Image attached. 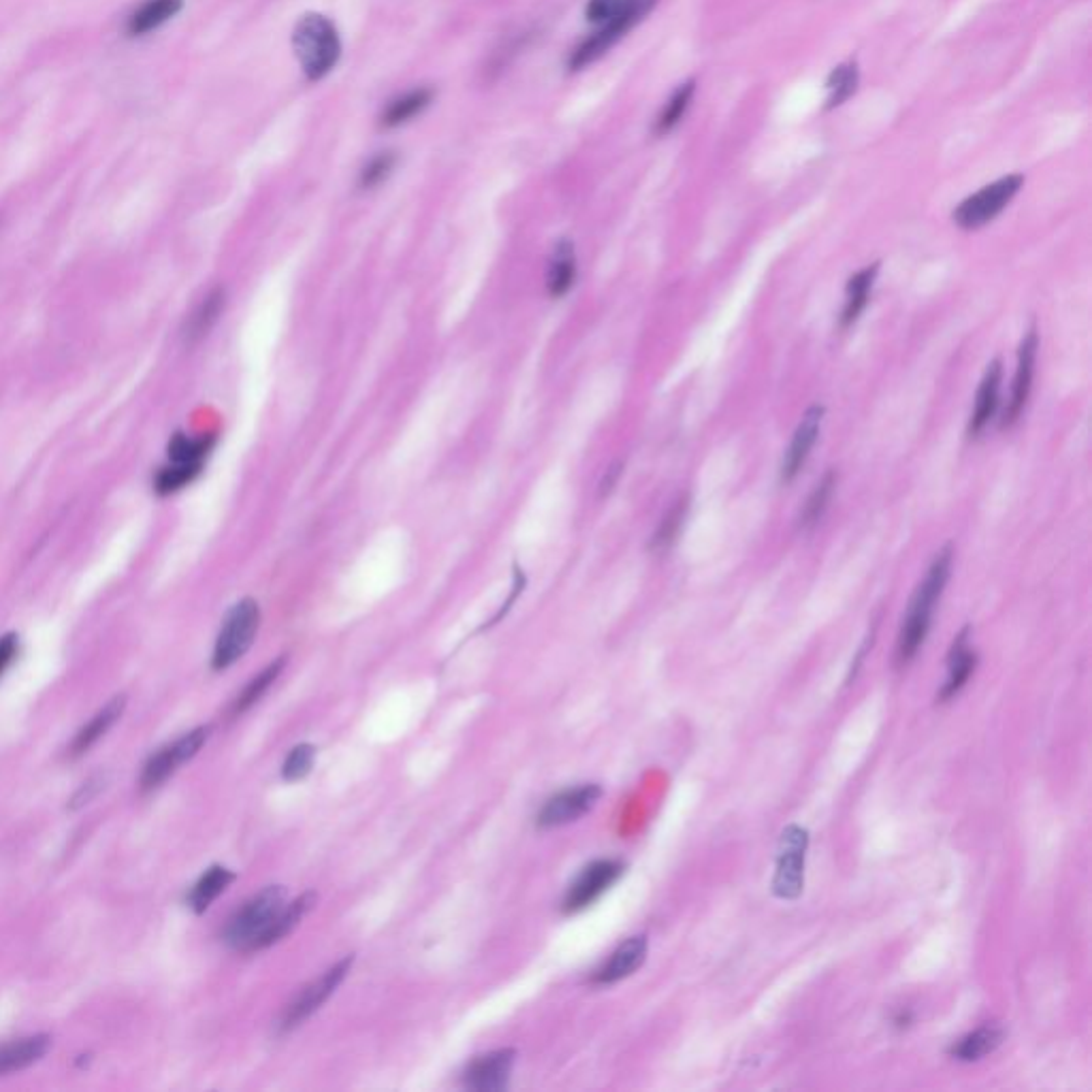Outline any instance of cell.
<instances>
[{
	"label": "cell",
	"mask_w": 1092,
	"mask_h": 1092,
	"mask_svg": "<svg viewBox=\"0 0 1092 1092\" xmlns=\"http://www.w3.org/2000/svg\"><path fill=\"white\" fill-rule=\"evenodd\" d=\"M952 564H954V549L952 544H948L937 553V558L933 560L931 568H928L924 581L920 583L914 598H911V605L901 628L899 645H896V662H899L901 666L914 660L918 656V651L922 649V645L926 643V636L933 626L935 609L952 577Z\"/></svg>",
	"instance_id": "obj_1"
},
{
	"label": "cell",
	"mask_w": 1092,
	"mask_h": 1092,
	"mask_svg": "<svg viewBox=\"0 0 1092 1092\" xmlns=\"http://www.w3.org/2000/svg\"><path fill=\"white\" fill-rule=\"evenodd\" d=\"M286 907V890L271 886L243 905L224 928V943L237 952L265 948V939Z\"/></svg>",
	"instance_id": "obj_2"
},
{
	"label": "cell",
	"mask_w": 1092,
	"mask_h": 1092,
	"mask_svg": "<svg viewBox=\"0 0 1092 1092\" xmlns=\"http://www.w3.org/2000/svg\"><path fill=\"white\" fill-rule=\"evenodd\" d=\"M292 50L307 79L318 81L333 67L341 54L335 26L320 13H305L292 30Z\"/></svg>",
	"instance_id": "obj_3"
},
{
	"label": "cell",
	"mask_w": 1092,
	"mask_h": 1092,
	"mask_svg": "<svg viewBox=\"0 0 1092 1092\" xmlns=\"http://www.w3.org/2000/svg\"><path fill=\"white\" fill-rule=\"evenodd\" d=\"M260 626V609L252 598H246L237 602V605L226 613L224 624L220 628L218 641L214 647V656H211V668L214 671H226L237 660L246 656V651L252 647L256 632Z\"/></svg>",
	"instance_id": "obj_4"
},
{
	"label": "cell",
	"mask_w": 1092,
	"mask_h": 1092,
	"mask_svg": "<svg viewBox=\"0 0 1092 1092\" xmlns=\"http://www.w3.org/2000/svg\"><path fill=\"white\" fill-rule=\"evenodd\" d=\"M1022 186H1024V175L1020 173L1005 175L997 179V182H992L984 186L982 190L971 194V197H967L954 209L952 220L963 231L982 229V226L992 222L1009 203L1014 201V197L1020 192Z\"/></svg>",
	"instance_id": "obj_5"
},
{
	"label": "cell",
	"mask_w": 1092,
	"mask_h": 1092,
	"mask_svg": "<svg viewBox=\"0 0 1092 1092\" xmlns=\"http://www.w3.org/2000/svg\"><path fill=\"white\" fill-rule=\"evenodd\" d=\"M809 847V833L801 826H788L779 841L777 871L773 879V892L779 899L794 901L801 896L805 886V856Z\"/></svg>",
	"instance_id": "obj_6"
},
{
	"label": "cell",
	"mask_w": 1092,
	"mask_h": 1092,
	"mask_svg": "<svg viewBox=\"0 0 1092 1092\" xmlns=\"http://www.w3.org/2000/svg\"><path fill=\"white\" fill-rule=\"evenodd\" d=\"M209 732H211L209 726L194 728L182 739H177L175 743L158 749V752L143 766L141 779H139L141 790L150 792V790H156V788H160L162 784H165V781L179 769V766H184L186 762H190L194 756L201 752V747L209 739Z\"/></svg>",
	"instance_id": "obj_7"
},
{
	"label": "cell",
	"mask_w": 1092,
	"mask_h": 1092,
	"mask_svg": "<svg viewBox=\"0 0 1092 1092\" xmlns=\"http://www.w3.org/2000/svg\"><path fill=\"white\" fill-rule=\"evenodd\" d=\"M350 967H352V956L344 958L341 963L331 967L327 973H322L318 980H314L312 984L305 986L297 994V999L288 1005L280 1029L282 1031L295 1029V1026H299L303 1020H307L314 1012H318L320 1005L331 997V994L335 992V988L341 982H344V977L350 971Z\"/></svg>",
	"instance_id": "obj_8"
},
{
	"label": "cell",
	"mask_w": 1092,
	"mask_h": 1092,
	"mask_svg": "<svg viewBox=\"0 0 1092 1092\" xmlns=\"http://www.w3.org/2000/svg\"><path fill=\"white\" fill-rule=\"evenodd\" d=\"M624 869H626L624 862L619 860H598L590 864V867L577 877V882L570 886L566 894V901H564L566 914H577V911L596 903L600 896L624 875Z\"/></svg>",
	"instance_id": "obj_9"
},
{
	"label": "cell",
	"mask_w": 1092,
	"mask_h": 1092,
	"mask_svg": "<svg viewBox=\"0 0 1092 1092\" xmlns=\"http://www.w3.org/2000/svg\"><path fill=\"white\" fill-rule=\"evenodd\" d=\"M1037 350H1039V333H1037V327L1033 324V327L1024 333V337L1020 341L1018 367H1016V376H1014L1012 397H1009V401H1007L1005 414H1003V420H1001L1003 429H1009L1014 425V422H1018V418L1024 412L1026 403H1029L1033 378H1035Z\"/></svg>",
	"instance_id": "obj_10"
},
{
	"label": "cell",
	"mask_w": 1092,
	"mask_h": 1092,
	"mask_svg": "<svg viewBox=\"0 0 1092 1092\" xmlns=\"http://www.w3.org/2000/svg\"><path fill=\"white\" fill-rule=\"evenodd\" d=\"M824 405H811L809 410L805 412L803 420L798 422V427L794 431V437L790 442V448L786 450V457H784V463H781V482L790 484L798 474H801L809 454L815 446V442H818L820 437V431H822V422H824Z\"/></svg>",
	"instance_id": "obj_11"
},
{
	"label": "cell",
	"mask_w": 1092,
	"mask_h": 1092,
	"mask_svg": "<svg viewBox=\"0 0 1092 1092\" xmlns=\"http://www.w3.org/2000/svg\"><path fill=\"white\" fill-rule=\"evenodd\" d=\"M602 788L600 786H583L577 790H568L558 794L556 798L544 805V809L537 815V826L540 828H556L575 822L587 811H592L596 803L600 801Z\"/></svg>",
	"instance_id": "obj_12"
},
{
	"label": "cell",
	"mask_w": 1092,
	"mask_h": 1092,
	"mask_svg": "<svg viewBox=\"0 0 1092 1092\" xmlns=\"http://www.w3.org/2000/svg\"><path fill=\"white\" fill-rule=\"evenodd\" d=\"M514 1050H497L488 1052L484 1056H478L476 1061H471L467 1067L463 1082L469 1090L476 1092H499L508 1086L512 1065H514Z\"/></svg>",
	"instance_id": "obj_13"
},
{
	"label": "cell",
	"mask_w": 1092,
	"mask_h": 1092,
	"mask_svg": "<svg viewBox=\"0 0 1092 1092\" xmlns=\"http://www.w3.org/2000/svg\"><path fill=\"white\" fill-rule=\"evenodd\" d=\"M1001 384H1003V363L1001 358H994L984 373L980 388H977L975 405H973L969 427H967L971 437L980 435L988 427V422L994 418V414H997Z\"/></svg>",
	"instance_id": "obj_14"
},
{
	"label": "cell",
	"mask_w": 1092,
	"mask_h": 1092,
	"mask_svg": "<svg viewBox=\"0 0 1092 1092\" xmlns=\"http://www.w3.org/2000/svg\"><path fill=\"white\" fill-rule=\"evenodd\" d=\"M124 709H126V696H116L113 700H109V703L99 713H96L84 728L77 732L71 747H69V756L79 758V756L88 754L90 749L96 743H99L113 726H116V722L122 717Z\"/></svg>",
	"instance_id": "obj_15"
},
{
	"label": "cell",
	"mask_w": 1092,
	"mask_h": 1092,
	"mask_svg": "<svg viewBox=\"0 0 1092 1092\" xmlns=\"http://www.w3.org/2000/svg\"><path fill=\"white\" fill-rule=\"evenodd\" d=\"M647 958V937L639 935L632 937L626 943L617 948V952L609 958V963L602 967L594 980L598 984H615L630 977L634 971H639Z\"/></svg>",
	"instance_id": "obj_16"
},
{
	"label": "cell",
	"mask_w": 1092,
	"mask_h": 1092,
	"mask_svg": "<svg viewBox=\"0 0 1092 1092\" xmlns=\"http://www.w3.org/2000/svg\"><path fill=\"white\" fill-rule=\"evenodd\" d=\"M50 1035H30L24 1039H15L0 1046V1075H9L15 1071H24L30 1065L39 1063L50 1052Z\"/></svg>",
	"instance_id": "obj_17"
},
{
	"label": "cell",
	"mask_w": 1092,
	"mask_h": 1092,
	"mask_svg": "<svg viewBox=\"0 0 1092 1092\" xmlns=\"http://www.w3.org/2000/svg\"><path fill=\"white\" fill-rule=\"evenodd\" d=\"M577 282V252L575 243L562 239L553 250L547 265V292L553 299L566 297Z\"/></svg>",
	"instance_id": "obj_18"
},
{
	"label": "cell",
	"mask_w": 1092,
	"mask_h": 1092,
	"mask_svg": "<svg viewBox=\"0 0 1092 1092\" xmlns=\"http://www.w3.org/2000/svg\"><path fill=\"white\" fill-rule=\"evenodd\" d=\"M877 273H879V263H873V265H867L864 269H860L858 273H854L850 278V282H847L845 305H843V312H841V318H839L841 329H850L860 320L862 312L869 305L871 292H873V286H875V280H877Z\"/></svg>",
	"instance_id": "obj_19"
},
{
	"label": "cell",
	"mask_w": 1092,
	"mask_h": 1092,
	"mask_svg": "<svg viewBox=\"0 0 1092 1092\" xmlns=\"http://www.w3.org/2000/svg\"><path fill=\"white\" fill-rule=\"evenodd\" d=\"M975 664H977V656H975V651L969 645V628H965L963 632L956 636V641H954L952 651L948 656V681H945V686H943L941 696H939L943 703H945V700H950L952 696H956L960 690L967 686L969 677L975 671Z\"/></svg>",
	"instance_id": "obj_20"
},
{
	"label": "cell",
	"mask_w": 1092,
	"mask_h": 1092,
	"mask_svg": "<svg viewBox=\"0 0 1092 1092\" xmlns=\"http://www.w3.org/2000/svg\"><path fill=\"white\" fill-rule=\"evenodd\" d=\"M184 0H143V3L128 15L126 32L130 37H143L150 35L162 24H167L171 18L182 11Z\"/></svg>",
	"instance_id": "obj_21"
},
{
	"label": "cell",
	"mask_w": 1092,
	"mask_h": 1092,
	"mask_svg": "<svg viewBox=\"0 0 1092 1092\" xmlns=\"http://www.w3.org/2000/svg\"><path fill=\"white\" fill-rule=\"evenodd\" d=\"M235 882V873L224 867H211L207 869L197 884L192 886L188 894V907L194 914H205L209 905L214 903L218 896Z\"/></svg>",
	"instance_id": "obj_22"
},
{
	"label": "cell",
	"mask_w": 1092,
	"mask_h": 1092,
	"mask_svg": "<svg viewBox=\"0 0 1092 1092\" xmlns=\"http://www.w3.org/2000/svg\"><path fill=\"white\" fill-rule=\"evenodd\" d=\"M224 303H226L224 288H220V286L211 288L207 295L203 297V301L197 307H194V312L190 314V318L186 322V329H184V337L188 341H199L201 337H205L209 333V329L218 322L222 309H224Z\"/></svg>",
	"instance_id": "obj_23"
},
{
	"label": "cell",
	"mask_w": 1092,
	"mask_h": 1092,
	"mask_svg": "<svg viewBox=\"0 0 1092 1092\" xmlns=\"http://www.w3.org/2000/svg\"><path fill=\"white\" fill-rule=\"evenodd\" d=\"M1001 1041H1003L1001 1029H997V1026H982V1029H977L960 1039L952 1048V1056L963 1063L980 1061V1058L997 1050L1001 1046Z\"/></svg>",
	"instance_id": "obj_24"
},
{
	"label": "cell",
	"mask_w": 1092,
	"mask_h": 1092,
	"mask_svg": "<svg viewBox=\"0 0 1092 1092\" xmlns=\"http://www.w3.org/2000/svg\"><path fill=\"white\" fill-rule=\"evenodd\" d=\"M211 448H214V437H211V435L192 437V435H186V433H175L169 439L167 459H169V463L203 467Z\"/></svg>",
	"instance_id": "obj_25"
},
{
	"label": "cell",
	"mask_w": 1092,
	"mask_h": 1092,
	"mask_svg": "<svg viewBox=\"0 0 1092 1092\" xmlns=\"http://www.w3.org/2000/svg\"><path fill=\"white\" fill-rule=\"evenodd\" d=\"M433 99V92L427 90V88H420V90H412L407 92L403 96H399V99H395L393 103H390L384 113H382V126L386 128H393V126H399V124H405L407 120H412L416 113H420L422 109H425Z\"/></svg>",
	"instance_id": "obj_26"
},
{
	"label": "cell",
	"mask_w": 1092,
	"mask_h": 1092,
	"mask_svg": "<svg viewBox=\"0 0 1092 1092\" xmlns=\"http://www.w3.org/2000/svg\"><path fill=\"white\" fill-rule=\"evenodd\" d=\"M837 482H839L837 471L830 469V471H826L824 478L818 484H815V488L811 491V495H809V499L805 503V508L801 512V520H798L803 529H811L813 525L820 523V518L828 510L830 499H833V495H835Z\"/></svg>",
	"instance_id": "obj_27"
},
{
	"label": "cell",
	"mask_w": 1092,
	"mask_h": 1092,
	"mask_svg": "<svg viewBox=\"0 0 1092 1092\" xmlns=\"http://www.w3.org/2000/svg\"><path fill=\"white\" fill-rule=\"evenodd\" d=\"M858 81H860V73H858L856 60L839 64L826 81V90H828L826 109L841 107L847 99H852L858 90Z\"/></svg>",
	"instance_id": "obj_28"
},
{
	"label": "cell",
	"mask_w": 1092,
	"mask_h": 1092,
	"mask_svg": "<svg viewBox=\"0 0 1092 1092\" xmlns=\"http://www.w3.org/2000/svg\"><path fill=\"white\" fill-rule=\"evenodd\" d=\"M654 5L656 0H590V5H587V20L605 26L619 18H626V15L634 11L651 9Z\"/></svg>",
	"instance_id": "obj_29"
},
{
	"label": "cell",
	"mask_w": 1092,
	"mask_h": 1092,
	"mask_svg": "<svg viewBox=\"0 0 1092 1092\" xmlns=\"http://www.w3.org/2000/svg\"><path fill=\"white\" fill-rule=\"evenodd\" d=\"M314 905H316V894H312V892H307V894L301 896L299 901L286 905L284 911L280 914V918L275 920L273 928H271L267 939H265V948H271L273 943L282 941L284 937H288L292 931H295V928L299 926V922L307 916V911L312 909Z\"/></svg>",
	"instance_id": "obj_30"
},
{
	"label": "cell",
	"mask_w": 1092,
	"mask_h": 1092,
	"mask_svg": "<svg viewBox=\"0 0 1092 1092\" xmlns=\"http://www.w3.org/2000/svg\"><path fill=\"white\" fill-rule=\"evenodd\" d=\"M696 94V81L690 79L686 81V84H681L675 94L671 96V101L666 103V107L662 109L660 118L656 122V133L658 135H666L671 133V130L683 120V116H686V111L690 109V103L694 99Z\"/></svg>",
	"instance_id": "obj_31"
},
{
	"label": "cell",
	"mask_w": 1092,
	"mask_h": 1092,
	"mask_svg": "<svg viewBox=\"0 0 1092 1092\" xmlns=\"http://www.w3.org/2000/svg\"><path fill=\"white\" fill-rule=\"evenodd\" d=\"M688 508H690V501L688 497H679L673 508L666 512V516L662 518L660 527L656 529L654 537H651V551H666L671 549V544L677 540V535L683 527V523H686V516H688Z\"/></svg>",
	"instance_id": "obj_32"
},
{
	"label": "cell",
	"mask_w": 1092,
	"mask_h": 1092,
	"mask_svg": "<svg viewBox=\"0 0 1092 1092\" xmlns=\"http://www.w3.org/2000/svg\"><path fill=\"white\" fill-rule=\"evenodd\" d=\"M201 469L203 467H197V465H179V463L167 461V465H162L152 480L154 491L158 495H171V493L182 491L184 486H188L201 474Z\"/></svg>",
	"instance_id": "obj_33"
},
{
	"label": "cell",
	"mask_w": 1092,
	"mask_h": 1092,
	"mask_svg": "<svg viewBox=\"0 0 1092 1092\" xmlns=\"http://www.w3.org/2000/svg\"><path fill=\"white\" fill-rule=\"evenodd\" d=\"M284 664H286V660L280 658V660H275L273 664H269L263 673H258V675L248 683L246 690H243V692L239 694L233 713L239 715V713H243V711H248L252 705H256L258 700L265 696V692L273 686L275 679L280 677V673L284 671Z\"/></svg>",
	"instance_id": "obj_34"
},
{
	"label": "cell",
	"mask_w": 1092,
	"mask_h": 1092,
	"mask_svg": "<svg viewBox=\"0 0 1092 1092\" xmlns=\"http://www.w3.org/2000/svg\"><path fill=\"white\" fill-rule=\"evenodd\" d=\"M314 760H316V749L312 745H299L290 752V756L286 758L284 766H282V775L286 781H299L303 779L309 771H312L314 766Z\"/></svg>",
	"instance_id": "obj_35"
},
{
	"label": "cell",
	"mask_w": 1092,
	"mask_h": 1092,
	"mask_svg": "<svg viewBox=\"0 0 1092 1092\" xmlns=\"http://www.w3.org/2000/svg\"><path fill=\"white\" fill-rule=\"evenodd\" d=\"M395 167V154L390 152H382L378 156H373L365 169L361 171V177H358V184H361V188H376L380 186L384 179L390 175V171H393Z\"/></svg>",
	"instance_id": "obj_36"
},
{
	"label": "cell",
	"mask_w": 1092,
	"mask_h": 1092,
	"mask_svg": "<svg viewBox=\"0 0 1092 1092\" xmlns=\"http://www.w3.org/2000/svg\"><path fill=\"white\" fill-rule=\"evenodd\" d=\"M105 786H107V775L99 773V775L90 777V779L86 781V784L75 792V796L71 798V805H69V807H71L73 811H77V809H81V807L90 805V803L94 801V798L105 790Z\"/></svg>",
	"instance_id": "obj_37"
},
{
	"label": "cell",
	"mask_w": 1092,
	"mask_h": 1092,
	"mask_svg": "<svg viewBox=\"0 0 1092 1092\" xmlns=\"http://www.w3.org/2000/svg\"><path fill=\"white\" fill-rule=\"evenodd\" d=\"M18 654H20V636L13 632L0 636V679L5 677V673L11 668L15 658H18Z\"/></svg>",
	"instance_id": "obj_38"
},
{
	"label": "cell",
	"mask_w": 1092,
	"mask_h": 1092,
	"mask_svg": "<svg viewBox=\"0 0 1092 1092\" xmlns=\"http://www.w3.org/2000/svg\"><path fill=\"white\" fill-rule=\"evenodd\" d=\"M619 474H622V465H613V467L609 469V474H607L605 482H602V493H609V491H611V488H613L615 482H617V478H619Z\"/></svg>",
	"instance_id": "obj_39"
}]
</instances>
